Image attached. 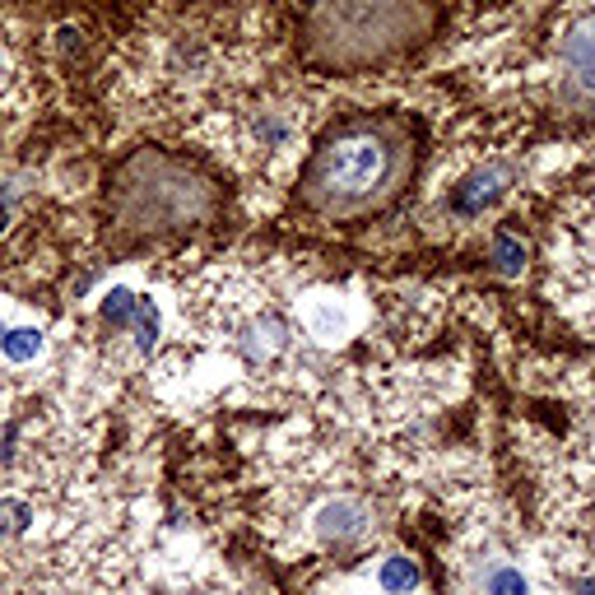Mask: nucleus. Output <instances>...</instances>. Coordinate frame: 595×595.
<instances>
[{
	"instance_id": "2",
	"label": "nucleus",
	"mask_w": 595,
	"mask_h": 595,
	"mask_svg": "<svg viewBox=\"0 0 595 595\" xmlns=\"http://www.w3.org/2000/svg\"><path fill=\"white\" fill-rule=\"evenodd\" d=\"M224 215V191L205 168L163 145H136L121 153L102 191L112 247L168 242L210 228Z\"/></svg>"
},
{
	"instance_id": "15",
	"label": "nucleus",
	"mask_w": 595,
	"mask_h": 595,
	"mask_svg": "<svg viewBox=\"0 0 595 595\" xmlns=\"http://www.w3.org/2000/svg\"><path fill=\"white\" fill-rule=\"evenodd\" d=\"M573 591H577V595H595V577H577Z\"/></svg>"
},
{
	"instance_id": "11",
	"label": "nucleus",
	"mask_w": 595,
	"mask_h": 595,
	"mask_svg": "<svg viewBox=\"0 0 595 595\" xmlns=\"http://www.w3.org/2000/svg\"><path fill=\"white\" fill-rule=\"evenodd\" d=\"M484 595H530V582L522 577V567L512 563H488V573L479 577Z\"/></svg>"
},
{
	"instance_id": "14",
	"label": "nucleus",
	"mask_w": 595,
	"mask_h": 595,
	"mask_svg": "<svg viewBox=\"0 0 595 595\" xmlns=\"http://www.w3.org/2000/svg\"><path fill=\"white\" fill-rule=\"evenodd\" d=\"M10 219H14V210H10V200L0 196V238H6V228H10Z\"/></svg>"
},
{
	"instance_id": "7",
	"label": "nucleus",
	"mask_w": 595,
	"mask_h": 595,
	"mask_svg": "<svg viewBox=\"0 0 595 595\" xmlns=\"http://www.w3.org/2000/svg\"><path fill=\"white\" fill-rule=\"evenodd\" d=\"M354 307L345 298H335V294H307L303 303V326L307 335H317L321 345H340L354 335Z\"/></svg>"
},
{
	"instance_id": "3",
	"label": "nucleus",
	"mask_w": 595,
	"mask_h": 595,
	"mask_svg": "<svg viewBox=\"0 0 595 595\" xmlns=\"http://www.w3.org/2000/svg\"><path fill=\"white\" fill-rule=\"evenodd\" d=\"M443 33V0H307L298 57L321 75H364L424 51Z\"/></svg>"
},
{
	"instance_id": "16",
	"label": "nucleus",
	"mask_w": 595,
	"mask_h": 595,
	"mask_svg": "<svg viewBox=\"0 0 595 595\" xmlns=\"http://www.w3.org/2000/svg\"><path fill=\"white\" fill-rule=\"evenodd\" d=\"M42 6H102V0H42Z\"/></svg>"
},
{
	"instance_id": "4",
	"label": "nucleus",
	"mask_w": 595,
	"mask_h": 595,
	"mask_svg": "<svg viewBox=\"0 0 595 595\" xmlns=\"http://www.w3.org/2000/svg\"><path fill=\"white\" fill-rule=\"evenodd\" d=\"M98 321L108 330H136V349L145 358L159 349L163 317H159V303L145 298V294H131V289H121V284H112V289L102 294V303H98Z\"/></svg>"
},
{
	"instance_id": "9",
	"label": "nucleus",
	"mask_w": 595,
	"mask_h": 595,
	"mask_svg": "<svg viewBox=\"0 0 595 595\" xmlns=\"http://www.w3.org/2000/svg\"><path fill=\"white\" fill-rule=\"evenodd\" d=\"M488 261H494V270L503 279H522L526 261H530V247L522 232H512V228H498L494 232V242H488Z\"/></svg>"
},
{
	"instance_id": "6",
	"label": "nucleus",
	"mask_w": 595,
	"mask_h": 595,
	"mask_svg": "<svg viewBox=\"0 0 595 595\" xmlns=\"http://www.w3.org/2000/svg\"><path fill=\"white\" fill-rule=\"evenodd\" d=\"M313 530H317L321 545L349 549V545H358V539L373 535V512H368V503H358V498H335V503L317 507Z\"/></svg>"
},
{
	"instance_id": "5",
	"label": "nucleus",
	"mask_w": 595,
	"mask_h": 595,
	"mask_svg": "<svg viewBox=\"0 0 595 595\" xmlns=\"http://www.w3.org/2000/svg\"><path fill=\"white\" fill-rule=\"evenodd\" d=\"M512 182H516V168L512 163H484V168H475V172H465L460 182L452 187V196H447V210L456 215V219H479L484 210H494V205L512 191Z\"/></svg>"
},
{
	"instance_id": "12",
	"label": "nucleus",
	"mask_w": 595,
	"mask_h": 595,
	"mask_svg": "<svg viewBox=\"0 0 595 595\" xmlns=\"http://www.w3.org/2000/svg\"><path fill=\"white\" fill-rule=\"evenodd\" d=\"M0 354L10 358V364H33L42 354V330L38 326H14L6 330V340H0Z\"/></svg>"
},
{
	"instance_id": "13",
	"label": "nucleus",
	"mask_w": 595,
	"mask_h": 595,
	"mask_svg": "<svg viewBox=\"0 0 595 595\" xmlns=\"http://www.w3.org/2000/svg\"><path fill=\"white\" fill-rule=\"evenodd\" d=\"M29 522H33L29 503H19V498H6V503H0V539H10V535H19V530H29Z\"/></svg>"
},
{
	"instance_id": "1",
	"label": "nucleus",
	"mask_w": 595,
	"mask_h": 595,
	"mask_svg": "<svg viewBox=\"0 0 595 595\" xmlns=\"http://www.w3.org/2000/svg\"><path fill=\"white\" fill-rule=\"evenodd\" d=\"M419 126L396 112H354L330 121L298 172V205L335 224L391 210L419 172Z\"/></svg>"
},
{
	"instance_id": "17",
	"label": "nucleus",
	"mask_w": 595,
	"mask_h": 595,
	"mask_svg": "<svg viewBox=\"0 0 595 595\" xmlns=\"http://www.w3.org/2000/svg\"><path fill=\"white\" fill-rule=\"evenodd\" d=\"M0 340H6V326H0Z\"/></svg>"
},
{
	"instance_id": "10",
	"label": "nucleus",
	"mask_w": 595,
	"mask_h": 595,
	"mask_svg": "<svg viewBox=\"0 0 595 595\" xmlns=\"http://www.w3.org/2000/svg\"><path fill=\"white\" fill-rule=\"evenodd\" d=\"M377 586L386 595H414L424 586V567L414 558H405V554H391V558H381V567H377Z\"/></svg>"
},
{
	"instance_id": "8",
	"label": "nucleus",
	"mask_w": 595,
	"mask_h": 595,
	"mask_svg": "<svg viewBox=\"0 0 595 595\" xmlns=\"http://www.w3.org/2000/svg\"><path fill=\"white\" fill-rule=\"evenodd\" d=\"M558 61L567 66V70H577L586 85H595V10L591 14H582L573 29L563 33V42H558Z\"/></svg>"
}]
</instances>
